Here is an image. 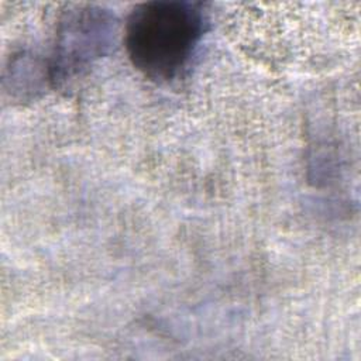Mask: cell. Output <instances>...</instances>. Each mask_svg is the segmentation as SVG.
Returning <instances> with one entry per match:
<instances>
[{
	"label": "cell",
	"instance_id": "cell-1",
	"mask_svg": "<svg viewBox=\"0 0 361 361\" xmlns=\"http://www.w3.org/2000/svg\"><path fill=\"white\" fill-rule=\"evenodd\" d=\"M203 4L154 0L137 6L124 28L131 63L148 79L169 82L180 75L206 31Z\"/></svg>",
	"mask_w": 361,
	"mask_h": 361
},
{
	"label": "cell",
	"instance_id": "cell-2",
	"mask_svg": "<svg viewBox=\"0 0 361 361\" xmlns=\"http://www.w3.org/2000/svg\"><path fill=\"white\" fill-rule=\"evenodd\" d=\"M116 31L114 17L99 7L80 6L63 13L52 61L49 82L68 87L83 78L92 65L109 49Z\"/></svg>",
	"mask_w": 361,
	"mask_h": 361
}]
</instances>
